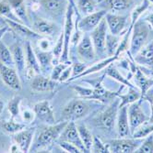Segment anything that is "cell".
<instances>
[{
    "mask_svg": "<svg viewBox=\"0 0 153 153\" xmlns=\"http://www.w3.org/2000/svg\"><path fill=\"white\" fill-rule=\"evenodd\" d=\"M72 88L75 90V92L81 97L85 99H90V96L93 94V89L90 88H86V87H81L78 85H73Z\"/></svg>",
    "mask_w": 153,
    "mask_h": 153,
    "instance_id": "ee69618b",
    "label": "cell"
},
{
    "mask_svg": "<svg viewBox=\"0 0 153 153\" xmlns=\"http://www.w3.org/2000/svg\"><path fill=\"white\" fill-rule=\"evenodd\" d=\"M4 108H5V103H4V101L2 99H0V116H1Z\"/></svg>",
    "mask_w": 153,
    "mask_h": 153,
    "instance_id": "f5cc1de1",
    "label": "cell"
},
{
    "mask_svg": "<svg viewBox=\"0 0 153 153\" xmlns=\"http://www.w3.org/2000/svg\"><path fill=\"white\" fill-rule=\"evenodd\" d=\"M103 76L100 78V80H98L93 87V94L90 96V99H95L98 100L103 103H106L109 100H112L114 98H116L118 96L119 93L118 92H112V91H108L106 90L103 85Z\"/></svg>",
    "mask_w": 153,
    "mask_h": 153,
    "instance_id": "ac0fdd59",
    "label": "cell"
},
{
    "mask_svg": "<svg viewBox=\"0 0 153 153\" xmlns=\"http://www.w3.org/2000/svg\"><path fill=\"white\" fill-rule=\"evenodd\" d=\"M21 102V97L20 96H14L13 98L9 101L8 105V109L9 113L11 114L12 119L16 118L20 115V105Z\"/></svg>",
    "mask_w": 153,
    "mask_h": 153,
    "instance_id": "74e56055",
    "label": "cell"
},
{
    "mask_svg": "<svg viewBox=\"0 0 153 153\" xmlns=\"http://www.w3.org/2000/svg\"><path fill=\"white\" fill-rule=\"evenodd\" d=\"M118 59V57L117 56H112V57H108V58H106V59H104V60H103V61H101L100 62H98V63H95L93 66H91V67H90V68H87L86 70L83 72V73H81L80 74H78V76H76V77H73L72 79H70L69 81H72V80H75V79H78V78H80V77H83V76H86V75H89V74H93V73H96V72H99V71H101V70H103V69H104L105 67H107L109 64H111L112 62H114L115 60H117Z\"/></svg>",
    "mask_w": 153,
    "mask_h": 153,
    "instance_id": "cb8c5ba5",
    "label": "cell"
},
{
    "mask_svg": "<svg viewBox=\"0 0 153 153\" xmlns=\"http://www.w3.org/2000/svg\"><path fill=\"white\" fill-rule=\"evenodd\" d=\"M0 75L6 85L15 91L21 90V82L16 70L0 62Z\"/></svg>",
    "mask_w": 153,
    "mask_h": 153,
    "instance_id": "8fae6325",
    "label": "cell"
},
{
    "mask_svg": "<svg viewBox=\"0 0 153 153\" xmlns=\"http://www.w3.org/2000/svg\"><path fill=\"white\" fill-rule=\"evenodd\" d=\"M146 21L148 22V24L152 27V29H153V13H151L150 15H148L146 18Z\"/></svg>",
    "mask_w": 153,
    "mask_h": 153,
    "instance_id": "f907efd6",
    "label": "cell"
},
{
    "mask_svg": "<svg viewBox=\"0 0 153 153\" xmlns=\"http://www.w3.org/2000/svg\"><path fill=\"white\" fill-rule=\"evenodd\" d=\"M34 116H35L34 112L32 113V111H30V110H25L24 112H23V114H22L23 120L26 121V122H29V123L32 122V121L33 120Z\"/></svg>",
    "mask_w": 153,
    "mask_h": 153,
    "instance_id": "c3c4849f",
    "label": "cell"
},
{
    "mask_svg": "<svg viewBox=\"0 0 153 153\" xmlns=\"http://www.w3.org/2000/svg\"><path fill=\"white\" fill-rule=\"evenodd\" d=\"M119 46V38L111 33H107L105 41V51L109 57L115 55V52Z\"/></svg>",
    "mask_w": 153,
    "mask_h": 153,
    "instance_id": "f546056e",
    "label": "cell"
},
{
    "mask_svg": "<svg viewBox=\"0 0 153 153\" xmlns=\"http://www.w3.org/2000/svg\"><path fill=\"white\" fill-rule=\"evenodd\" d=\"M128 118L131 134H133L138 127L148 120L147 116L140 107V101L138 103L136 101L130 104V106L128 107Z\"/></svg>",
    "mask_w": 153,
    "mask_h": 153,
    "instance_id": "9c48e42d",
    "label": "cell"
},
{
    "mask_svg": "<svg viewBox=\"0 0 153 153\" xmlns=\"http://www.w3.org/2000/svg\"><path fill=\"white\" fill-rule=\"evenodd\" d=\"M59 140L60 141H66L74 144L81 150V152H89L81 140L77 128V125L75 124L74 121H69L67 123V125L65 127V128L63 129L62 133L59 136Z\"/></svg>",
    "mask_w": 153,
    "mask_h": 153,
    "instance_id": "52a82bcc",
    "label": "cell"
},
{
    "mask_svg": "<svg viewBox=\"0 0 153 153\" xmlns=\"http://www.w3.org/2000/svg\"><path fill=\"white\" fill-rule=\"evenodd\" d=\"M109 152L114 153H131L139 147V142L126 137H121L119 140H114L107 144Z\"/></svg>",
    "mask_w": 153,
    "mask_h": 153,
    "instance_id": "ba28073f",
    "label": "cell"
},
{
    "mask_svg": "<svg viewBox=\"0 0 153 153\" xmlns=\"http://www.w3.org/2000/svg\"><path fill=\"white\" fill-rule=\"evenodd\" d=\"M106 14H107L106 9H103L101 11H95V12L90 14V15L85 16L78 23V30L83 32L92 31L95 27L99 25V23L105 17Z\"/></svg>",
    "mask_w": 153,
    "mask_h": 153,
    "instance_id": "30bf717a",
    "label": "cell"
},
{
    "mask_svg": "<svg viewBox=\"0 0 153 153\" xmlns=\"http://www.w3.org/2000/svg\"><path fill=\"white\" fill-rule=\"evenodd\" d=\"M135 56V61L137 63L147 66L153 65V40L146 46H143Z\"/></svg>",
    "mask_w": 153,
    "mask_h": 153,
    "instance_id": "44dd1931",
    "label": "cell"
},
{
    "mask_svg": "<svg viewBox=\"0 0 153 153\" xmlns=\"http://www.w3.org/2000/svg\"><path fill=\"white\" fill-rule=\"evenodd\" d=\"M90 150L92 152H99V153L109 152L107 145H104L98 137H93V144H92Z\"/></svg>",
    "mask_w": 153,
    "mask_h": 153,
    "instance_id": "b9f144b4",
    "label": "cell"
},
{
    "mask_svg": "<svg viewBox=\"0 0 153 153\" xmlns=\"http://www.w3.org/2000/svg\"><path fill=\"white\" fill-rule=\"evenodd\" d=\"M69 65H71V62H60L59 63L55 64L54 68L53 69L52 71V74H51V79L54 80V81H57L59 80V77L62 74V72L65 70L66 67H68Z\"/></svg>",
    "mask_w": 153,
    "mask_h": 153,
    "instance_id": "ab89813d",
    "label": "cell"
},
{
    "mask_svg": "<svg viewBox=\"0 0 153 153\" xmlns=\"http://www.w3.org/2000/svg\"><path fill=\"white\" fill-rule=\"evenodd\" d=\"M34 135V129H23L16 134H14L13 140L19 147L21 152H28L31 149L32 138Z\"/></svg>",
    "mask_w": 153,
    "mask_h": 153,
    "instance_id": "9a60e30c",
    "label": "cell"
},
{
    "mask_svg": "<svg viewBox=\"0 0 153 153\" xmlns=\"http://www.w3.org/2000/svg\"><path fill=\"white\" fill-rule=\"evenodd\" d=\"M134 32L131 39L130 52L135 55L144 46L148 36V27L143 21H136L134 25Z\"/></svg>",
    "mask_w": 153,
    "mask_h": 153,
    "instance_id": "277c9868",
    "label": "cell"
},
{
    "mask_svg": "<svg viewBox=\"0 0 153 153\" xmlns=\"http://www.w3.org/2000/svg\"><path fill=\"white\" fill-rule=\"evenodd\" d=\"M71 73H72V66L69 65L68 67H66L65 70L62 72V74H61V75L59 77V81L60 82H66V80H68Z\"/></svg>",
    "mask_w": 153,
    "mask_h": 153,
    "instance_id": "7dc6e473",
    "label": "cell"
},
{
    "mask_svg": "<svg viewBox=\"0 0 153 153\" xmlns=\"http://www.w3.org/2000/svg\"><path fill=\"white\" fill-rule=\"evenodd\" d=\"M67 1H68V3L70 4V5H72V6L75 7V2H74V0H67Z\"/></svg>",
    "mask_w": 153,
    "mask_h": 153,
    "instance_id": "11a10c76",
    "label": "cell"
},
{
    "mask_svg": "<svg viewBox=\"0 0 153 153\" xmlns=\"http://www.w3.org/2000/svg\"><path fill=\"white\" fill-rule=\"evenodd\" d=\"M67 123H68V120H66L57 125H54V124L50 125V127L41 130L37 137L35 149L46 147L47 145L54 142L55 140H57L60 134L62 133L63 129L67 125Z\"/></svg>",
    "mask_w": 153,
    "mask_h": 153,
    "instance_id": "7a4b0ae2",
    "label": "cell"
},
{
    "mask_svg": "<svg viewBox=\"0 0 153 153\" xmlns=\"http://www.w3.org/2000/svg\"><path fill=\"white\" fill-rule=\"evenodd\" d=\"M148 1H149L150 3H152V4H153V0H148Z\"/></svg>",
    "mask_w": 153,
    "mask_h": 153,
    "instance_id": "9f6ffc18",
    "label": "cell"
},
{
    "mask_svg": "<svg viewBox=\"0 0 153 153\" xmlns=\"http://www.w3.org/2000/svg\"><path fill=\"white\" fill-rule=\"evenodd\" d=\"M87 69L86 64L81 63V62H76L73 67H72V73H73V77L78 76L81 73H83Z\"/></svg>",
    "mask_w": 153,
    "mask_h": 153,
    "instance_id": "bcb514c9",
    "label": "cell"
},
{
    "mask_svg": "<svg viewBox=\"0 0 153 153\" xmlns=\"http://www.w3.org/2000/svg\"><path fill=\"white\" fill-rule=\"evenodd\" d=\"M136 81L138 87L140 88V92H141V98L140 99L143 100L148 90L153 85V80L147 78L141 73V71L139 70V69H136Z\"/></svg>",
    "mask_w": 153,
    "mask_h": 153,
    "instance_id": "4316f807",
    "label": "cell"
},
{
    "mask_svg": "<svg viewBox=\"0 0 153 153\" xmlns=\"http://www.w3.org/2000/svg\"><path fill=\"white\" fill-rule=\"evenodd\" d=\"M127 17L124 16H118L115 14L108 13L105 15V20L107 23V27L110 30V33L118 36L122 33L123 30L126 27Z\"/></svg>",
    "mask_w": 153,
    "mask_h": 153,
    "instance_id": "e0dca14e",
    "label": "cell"
},
{
    "mask_svg": "<svg viewBox=\"0 0 153 153\" xmlns=\"http://www.w3.org/2000/svg\"><path fill=\"white\" fill-rule=\"evenodd\" d=\"M77 3L78 9L84 16L90 15V14L95 12L96 6L93 0H78Z\"/></svg>",
    "mask_w": 153,
    "mask_h": 153,
    "instance_id": "836d02e7",
    "label": "cell"
},
{
    "mask_svg": "<svg viewBox=\"0 0 153 153\" xmlns=\"http://www.w3.org/2000/svg\"><path fill=\"white\" fill-rule=\"evenodd\" d=\"M0 15L5 16L7 19H9L11 20L21 22L20 19L16 16V14L13 12V9L10 7V5L7 1H5V0L0 2Z\"/></svg>",
    "mask_w": 153,
    "mask_h": 153,
    "instance_id": "e575fe53",
    "label": "cell"
},
{
    "mask_svg": "<svg viewBox=\"0 0 153 153\" xmlns=\"http://www.w3.org/2000/svg\"><path fill=\"white\" fill-rule=\"evenodd\" d=\"M105 74L109 75L110 77L114 78L115 80L120 82L121 83H123L124 85H127L128 87H135V85H133L132 83L128 81V79L124 78L119 72L117 69L114 66V65H111L109 64L108 65V68L106 69V72H105Z\"/></svg>",
    "mask_w": 153,
    "mask_h": 153,
    "instance_id": "d6a6232c",
    "label": "cell"
},
{
    "mask_svg": "<svg viewBox=\"0 0 153 153\" xmlns=\"http://www.w3.org/2000/svg\"><path fill=\"white\" fill-rule=\"evenodd\" d=\"M63 49H64V35L62 34L58 40L57 44L54 45V47L53 48V55L54 58L57 59H60L61 55H62V52H63Z\"/></svg>",
    "mask_w": 153,
    "mask_h": 153,
    "instance_id": "7bdbcfd3",
    "label": "cell"
},
{
    "mask_svg": "<svg viewBox=\"0 0 153 153\" xmlns=\"http://www.w3.org/2000/svg\"><path fill=\"white\" fill-rule=\"evenodd\" d=\"M77 52L79 58L83 61L90 62L94 60L96 53L91 38L89 34H85L84 37L79 40L77 48Z\"/></svg>",
    "mask_w": 153,
    "mask_h": 153,
    "instance_id": "5bb4252c",
    "label": "cell"
},
{
    "mask_svg": "<svg viewBox=\"0 0 153 153\" xmlns=\"http://www.w3.org/2000/svg\"><path fill=\"white\" fill-rule=\"evenodd\" d=\"M59 145L66 152H70V153H79V152H81V150L72 143H69V142H66V141H60Z\"/></svg>",
    "mask_w": 153,
    "mask_h": 153,
    "instance_id": "f6af8a7d",
    "label": "cell"
},
{
    "mask_svg": "<svg viewBox=\"0 0 153 153\" xmlns=\"http://www.w3.org/2000/svg\"><path fill=\"white\" fill-rule=\"evenodd\" d=\"M149 122L153 124V104H151V117H150Z\"/></svg>",
    "mask_w": 153,
    "mask_h": 153,
    "instance_id": "db71d44e",
    "label": "cell"
},
{
    "mask_svg": "<svg viewBox=\"0 0 153 153\" xmlns=\"http://www.w3.org/2000/svg\"><path fill=\"white\" fill-rule=\"evenodd\" d=\"M136 153H153V132L148 136L146 140L139 145L136 150Z\"/></svg>",
    "mask_w": 153,
    "mask_h": 153,
    "instance_id": "f35d334b",
    "label": "cell"
},
{
    "mask_svg": "<svg viewBox=\"0 0 153 153\" xmlns=\"http://www.w3.org/2000/svg\"><path fill=\"white\" fill-rule=\"evenodd\" d=\"M33 30L43 35H52L55 30V26L43 19H36L33 22Z\"/></svg>",
    "mask_w": 153,
    "mask_h": 153,
    "instance_id": "484cf974",
    "label": "cell"
},
{
    "mask_svg": "<svg viewBox=\"0 0 153 153\" xmlns=\"http://www.w3.org/2000/svg\"><path fill=\"white\" fill-rule=\"evenodd\" d=\"M0 62H2L3 64L9 67L15 65L13 60L12 51L3 41H0Z\"/></svg>",
    "mask_w": 153,
    "mask_h": 153,
    "instance_id": "4dcf8cb0",
    "label": "cell"
},
{
    "mask_svg": "<svg viewBox=\"0 0 153 153\" xmlns=\"http://www.w3.org/2000/svg\"><path fill=\"white\" fill-rule=\"evenodd\" d=\"M55 86H57L55 81L43 75L36 74L33 78H32L31 87L36 92H50L54 90Z\"/></svg>",
    "mask_w": 153,
    "mask_h": 153,
    "instance_id": "ffe728a7",
    "label": "cell"
},
{
    "mask_svg": "<svg viewBox=\"0 0 153 153\" xmlns=\"http://www.w3.org/2000/svg\"><path fill=\"white\" fill-rule=\"evenodd\" d=\"M74 9L75 7L68 4L66 7V21L64 27V49L63 52L60 57V62H66L68 61V53H69V47H70V41L72 38L73 32V15H74Z\"/></svg>",
    "mask_w": 153,
    "mask_h": 153,
    "instance_id": "3957f363",
    "label": "cell"
},
{
    "mask_svg": "<svg viewBox=\"0 0 153 153\" xmlns=\"http://www.w3.org/2000/svg\"><path fill=\"white\" fill-rule=\"evenodd\" d=\"M5 22L8 24V26L10 29L18 34L19 36L25 38V39H41V35L37 33L36 31L31 30L27 25L19 22V21H14L9 19H5Z\"/></svg>",
    "mask_w": 153,
    "mask_h": 153,
    "instance_id": "2e32d148",
    "label": "cell"
},
{
    "mask_svg": "<svg viewBox=\"0 0 153 153\" xmlns=\"http://www.w3.org/2000/svg\"><path fill=\"white\" fill-rule=\"evenodd\" d=\"M35 54L37 56L38 62L40 63L41 69H49L51 63L53 62L54 55L50 51H44L41 50H36Z\"/></svg>",
    "mask_w": 153,
    "mask_h": 153,
    "instance_id": "1f68e13d",
    "label": "cell"
},
{
    "mask_svg": "<svg viewBox=\"0 0 153 153\" xmlns=\"http://www.w3.org/2000/svg\"><path fill=\"white\" fill-rule=\"evenodd\" d=\"M2 128H4V130L8 133L10 134H16L21 130H23L26 126L24 124L21 123H17L14 121V119H11L10 121H6L3 125H2Z\"/></svg>",
    "mask_w": 153,
    "mask_h": 153,
    "instance_id": "8d00e7d4",
    "label": "cell"
},
{
    "mask_svg": "<svg viewBox=\"0 0 153 153\" xmlns=\"http://www.w3.org/2000/svg\"><path fill=\"white\" fill-rule=\"evenodd\" d=\"M33 112L35 114V117L44 123L48 125L54 124L55 118L49 101L44 100L36 103L33 106Z\"/></svg>",
    "mask_w": 153,
    "mask_h": 153,
    "instance_id": "4fadbf2b",
    "label": "cell"
},
{
    "mask_svg": "<svg viewBox=\"0 0 153 153\" xmlns=\"http://www.w3.org/2000/svg\"><path fill=\"white\" fill-rule=\"evenodd\" d=\"M77 128H78L79 137L81 138L83 144H84L86 149L89 152H90V149H91V147H92V144H93V136H92V134L90 132V130L87 128V127L85 126V125H82V124L78 125Z\"/></svg>",
    "mask_w": 153,
    "mask_h": 153,
    "instance_id": "f1b7e54d",
    "label": "cell"
},
{
    "mask_svg": "<svg viewBox=\"0 0 153 153\" xmlns=\"http://www.w3.org/2000/svg\"><path fill=\"white\" fill-rule=\"evenodd\" d=\"M39 47H40V50L47 51L48 49H50V41L46 39H39Z\"/></svg>",
    "mask_w": 153,
    "mask_h": 153,
    "instance_id": "681fc988",
    "label": "cell"
},
{
    "mask_svg": "<svg viewBox=\"0 0 153 153\" xmlns=\"http://www.w3.org/2000/svg\"><path fill=\"white\" fill-rule=\"evenodd\" d=\"M8 26H6V27H0V39H1V38L3 37V35L8 31Z\"/></svg>",
    "mask_w": 153,
    "mask_h": 153,
    "instance_id": "816d5d0a",
    "label": "cell"
},
{
    "mask_svg": "<svg viewBox=\"0 0 153 153\" xmlns=\"http://www.w3.org/2000/svg\"><path fill=\"white\" fill-rule=\"evenodd\" d=\"M64 0H40L39 6L51 14H58L64 7Z\"/></svg>",
    "mask_w": 153,
    "mask_h": 153,
    "instance_id": "83f0119b",
    "label": "cell"
},
{
    "mask_svg": "<svg viewBox=\"0 0 153 153\" xmlns=\"http://www.w3.org/2000/svg\"><path fill=\"white\" fill-rule=\"evenodd\" d=\"M118 97L121 99V103L119 104V108H120L139 100L141 98V92L139 90H137L136 86L129 87V90L126 94H118Z\"/></svg>",
    "mask_w": 153,
    "mask_h": 153,
    "instance_id": "d4e9b609",
    "label": "cell"
},
{
    "mask_svg": "<svg viewBox=\"0 0 153 153\" xmlns=\"http://www.w3.org/2000/svg\"><path fill=\"white\" fill-rule=\"evenodd\" d=\"M119 109V100L115 99V101L107 109H105L103 113L97 118V125L104 130H112L115 127V120L118 114Z\"/></svg>",
    "mask_w": 153,
    "mask_h": 153,
    "instance_id": "8992f818",
    "label": "cell"
},
{
    "mask_svg": "<svg viewBox=\"0 0 153 153\" xmlns=\"http://www.w3.org/2000/svg\"><path fill=\"white\" fill-rule=\"evenodd\" d=\"M25 58H26V66H27V76L29 79L33 78L36 74H40L41 73V66L38 62L37 56L33 48L32 47L31 43L27 41L26 49H25Z\"/></svg>",
    "mask_w": 153,
    "mask_h": 153,
    "instance_id": "7c38bea8",
    "label": "cell"
},
{
    "mask_svg": "<svg viewBox=\"0 0 153 153\" xmlns=\"http://www.w3.org/2000/svg\"><path fill=\"white\" fill-rule=\"evenodd\" d=\"M152 132H153V124L150 123L149 125H146L144 123L134 131L132 136H133V138L139 140V138H143V137H148Z\"/></svg>",
    "mask_w": 153,
    "mask_h": 153,
    "instance_id": "d590c367",
    "label": "cell"
},
{
    "mask_svg": "<svg viewBox=\"0 0 153 153\" xmlns=\"http://www.w3.org/2000/svg\"><path fill=\"white\" fill-rule=\"evenodd\" d=\"M117 131L120 137H127L131 134L127 105H124L119 108V113L117 117Z\"/></svg>",
    "mask_w": 153,
    "mask_h": 153,
    "instance_id": "d6986e66",
    "label": "cell"
},
{
    "mask_svg": "<svg viewBox=\"0 0 153 153\" xmlns=\"http://www.w3.org/2000/svg\"><path fill=\"white\" fill-rule=\"evenodd\" d=\"M107 36V23L105 19H103L95 29L91 31L90 38L94 46L95 53L99 56L105 54V41Z\"/></svg>",
    "mask_w": 153,
    "mask_h": 153,
    "instance_id": "5b68a950",
    "label": "cell"
},
{
    "mask_svg": "<svg viewBox=\"0 0 153 153\" xmlns=\"http://www.w3.org/2000/svg\"><path fill=\"white\" fill-rule=\"evenodd\" d=\"M149 1L148 0H144L142 2L141 5H139L138 7H136L134 11L132 12V22H131V27H134L135 23L137 21V19L140 17L141 14L148 7V5H149Z\"/></svg>",
    "mask_w": 153,
    "mask_h": 153,
    "instance_id": "60d3db41",
    "label": "cell"
},
{
    "mask_svg": "<svg viewBox=\"0 0 153 153\" xmlns=\"http://www.w3.org/2000/svg\"><path fill=\"white\" fill-rule=\"evenodd\" d=\"M132 4V0H103L101 2L103 7L114 12L126 10L129 8Z\"/></svg>",
    "mask_w": 153,
    "mask_h": 153,
    "instance_id": "603a6c76",
    "label": "cell"
},
{
    "mask_svg": "<svg viewBox=\"0 0 153 153\" xmlns=\"http://www.w3.org/2000/svg\"><path fill=\"white\" fill-rule=\"evenodd\" d=\"M12 55H13V60L15 66L19 74H23L25 71V66H26V58L24 56V51L22 47L20 44H15L12 46Z\"/></svg>",
    "mask_w": 153,
    "mask_h": 153,
    "instance_id": "7402d4cb",
    "label": "cell"
},
{
    "mask_svg": "<svg viewBox=\"0 0 153 153\" xmlns=\"http://www.w3.org/2000/svg\"><path fill=\"white\" fill-rule=\"evenodd\" d=\"M90 105L83 100L73 99L66 105L62 111L63 117L69 121L80 119L90 112Z\"/></svg>",
    "mask_w": 153,
    "mask_h": 153,
    "instance_id": "6da1fadb",
    "label": "cell"
}]
</instances>
